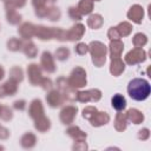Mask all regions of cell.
Masks as SVG:
<instances>
[{"label":"cell","mask_w":151,"mask_h":151,"mask_svg":"<svg viewBox=\"0 0 151 151\" xmlns=\"http://www.w3.org/2000/svg\"><path fill=\"white\" fill-rule=\"evenodd\" d=\"M151 87L147 80L142 78H134L132 79L127 85V92L129 96L137 101L145 100L150 94Z\"/></svg>","instance_id":"cell-1"},{"label":"cell","mask_w":151,"mask_h":151,"mask_svg":"<svg viewBox=\"0 0 151 151\" xmlns=\"http://www.w3.org/2000/svg\"><path fill=\"white\" fill-rule=\"evenodd\" d=\"M112 106H113L117 111H120V110L125 109V106H126V100H125V98H124L122 94H116V96L112 98Z\"/></svg>","instance_id":"cell-2"}]
</instances>
